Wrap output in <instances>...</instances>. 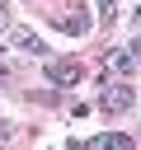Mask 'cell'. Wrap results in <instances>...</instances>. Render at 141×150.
<instances>
[{"mask_svg": "<svg viewBox=\"0 0 141 150\" xmlns=\"http://www.w3.org/2000/svg\"><path fill=\"white\" fill-rule=\"evenodd\" d=\"M94 5H99V19H103V23L118 19V5H113V0H94Z\"/></svg>", "mask_w": 141, "mask_h": 150, "instance_id": "7", "label": "cell"}, {"mask_svg": "<svg viewBox=\"0 0 141 150\" xmlns=\"http://www.w3.org/2000/svg\"><path fill=\"white\" fill-rule=\"evenodd\" d=\"M9 38H14V47H19V52H28V56H47V42H42L33 28H24V23H9Z\"/></svg>", "mask_w": 141, "mask_h": 150, "instance_id": "3", "label": "cell"}, {"mask_svg": "<svg viewBox=\"0 0 141 150\" xmlns=\"http://www.w3.org/2000/svg\"><path fill=\"white\" fill-rule=\"evenodd\" d=\"M103 70H113V75H132V70H136V56H132V47H108V56H103Z\"/></svg>", "mask_w": 141, "mask_h": 150, "instance_id": "5", "label": "cell"}, {"mask_svg": "<svg viewBox=\"0 0 141 150\" xmlns=\"http://www.w3.org/2000/svg\"><path fill=\"white\" fill-rule=\"evenodd\" d=\"M9 23H14V19H9V5L0 0V33H9Z\"/></svg>", "mask_w": 141, "mask_h": 150, "instance_id": "8", "label": "cell"}, {"mask_svg": "<svg viewBox=\"0 0 141 150\" xmlns=\"http://www.w3.org/2000/svg\"><path fill=\"white\" fill-rule=\"evenodd\" d=\"M52 23H56L61 33H75V38H85V33H89V14H85V9H75V5H70V9H61Z\"/></svg>", "mask_w": 141, "mask_h": 150, "instance_id": "4", "label": "cell"}, {"mask_svg": "<svg viewBox=\"0 0 141 150\" xmlns=\"http://www.w3.org/2000/svg\"><path fill=\"white\" fill-rule=\"evenodd\" d=\"M47 80H52L56 89H75V84L85 80V66H80L75 56H47Z\"/></svg>", "mask_w": 141, "mask_h": 150, "instance_id": "2", "label": "cell"}, {"mask_svg": "<svg viewBox=\"0 0 141 150\" xmlns=\"http://www.w3.org/2000/svg\"><path fill=\"white\" fill-rule=\"evenodd\" d=\"M89 145H99V150H132L136 141H132L127 131H99V136H94Z\"/></svg>", "mask_w": 141, "mask_h": 150, "instance_id": "6", "label": "cell"}, {"mask_svg": "<svg viewBox=\"0 0 141 150\" xmlns=\"http://www.w3.org/2000/svg\"><path fill=\"white\" fill-rule=\"evenodd\" d=\"M99 108L103 112H132L136 108V89L127 84V80H103V89H99Z\"/></svg>", "mask_w": 141, "mask_h": 150, "instance_id": "1", "label": "cell"}, {"mask_svg": "<svg viewBox=\"0 0 141 150\" xmlns=\"http://www.w3.org/2000/svg\"><path fill=\"white\" fill-rule=\"evenodd\" d=\"M132 56H141V38H136V42H132Z\"/></svg>", "mask_w": 141, "mask_h": 150, "instance_id": "9", "label": "cell"}]
</instances>
